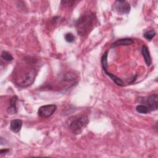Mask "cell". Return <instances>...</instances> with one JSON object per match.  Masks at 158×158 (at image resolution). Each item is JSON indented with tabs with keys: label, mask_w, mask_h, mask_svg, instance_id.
<instances>
[{
	"label": "cell",
	"mask_w": 158,
	"mask_h": 158,
	"mask_svg": "<svg viewBox=\"0 0 158 158\" xmlns=\"http://www.w3.org/2000/svg\"><path fill=\"white\" fill-rule=\"evenodd\" d=\"M97 23L96 15L92 12H86L82 15L76 22V28L78 33L85 36L94 28Z\"/></svg>",
	"instance_id": "2"
},
{
	"label": "cell",
	"mask_w": 158,
	"mask_h": 158,
	"mask_svg": "<svg viewBox=\"0 0 158 158\" xmlns=\"http://www.w3.org/2000/svg\"><path fill=\"white\" fill-rule=\"evenodd\" d=\"M156 35V33L154 30H149L144 32L143 34V36L146 39L150 41Z\"/></svg>",
	"instance_id": "15"
},
{
	"label": "cell",
	"mask_w": 158,
	"mask_h": 158,
	"mask_svg": "<svg viewBox=\"0 0 158 158\" xmlns=\"http://www.w3.org/2000/svg\"><path fill=\"white\" fill-rule=\"evenodd\" d=\"M17 96H14L11 98L9 102V106L7 109V112L9 114H15L17 113Z\"/></svg>",
	"instance_id": "8"
},
{
	"label": "cell",
	"mask_w": 158,
	"mask_h": 158,
	"mask_svg": "<svg viewBox=\"0 0 158 158\" xmlns=\"http://www.w3.org/2000/svg\"><path fill=\"white\" fill-rule=\"evenodd\" d=\"M141 52L144 57V60L148 66H149L151 64V57L149 54V51L146 46L143 45L141 47Z\"/></svg>",
	"instance_id": "10"
},
{
	"label": "cell",
	"mask_w": 158,
	"mask_h": 158,
	"mask_svg": "<svg viewBox=\"0 0 158 158\" xmlns=\"http://www.w3.org/2000/svg\"><path fill=\"white\" fill-rule=\"evenodd\" d=\"M136 110L138 112L140 113V114H148V112H150V110L149 109V108L145 106V105H138L136 106Z\"/></svg>",
	"instance_id": "12"
},
{
	"label": "cell",
	"mask_w": 158,
	"mask_h": 158,
	"mask_svg": "<svg viewBox=\"0 0 158 158\" xmlns=\"http://www.w3.org/2000/svg\"><path fill=\"white\" fill-rule=\"evenodd\" d=\"M65 40L68 43H72L75 40V36L71 33H67L65 35Z\"/></svg>",
	"instance_id": "16"
},
{
	"label": "cell",
	"mask_w": 158,
	"mask_h": 158,
	"mask_svg": "<svg viewBox=\"0 0 158 158\" xmlns=\"http://www.w3.org/2000/svg\"><path fill=\"white\" fill-rule=\"evenodd\" d=\"M104 71L105 73L107 75H108L117 85H118V86H123V81L120 78H119L118 77H117L115 75L110 73L109 72H108L107 70H104Z\"/></svg>",
	"instance_id": "11"
},
{
	"label": "cell",
	"mask_w": 158,
	"mask_h": 158,
	"mask_svg": "<svg viewBox=\"0 0 158 158\" xmlns=\"http://www.w3.org/2000/svg\"><path fill=\"white\" fill-rule=\"evenodd\" d=\"M1 56L2 59H4V60H6V61L9 62V61H12L13 60L12 56L10 53H9L8 52L5 51H2Z\"/></svg>",
	"instance_id": "14"
},
{
	"label": "cell",
	"mask_w": 158,
	"mask_h": 158,
	"mask_svg": "<svg viewBox=\"0 0 158 158\" xmlns=\"http://www.w3.org/2000/svg\"><path fill=\"white\" fill-rule=\"evenodd\" d=\"M157 94H152L147 97H141L138 99L139 102L146 106L150 110H156L157 109Z\"/></svg>",
	"instance_id": "4"
},
{
	"label": "cell",
	"mask_w": 158,
	"mask_h": 158,
	"mask_svg": "<svg viewBox=\"0 0 158 158\" xmlns=\"http://www.w3.org/2000/svg\"><path fill=\"white\" fill-rule=\"evenodd\" d=\"M13 81L14 83L20 88H26L30 86L35 81L37 70L34 67V63L25 60L14 68Z\"/></svg>",
	"instance_id": "1"
},
{
	"label": "cell",
	"mask_w": 158,
	"mask_h": 158,
	"mask_svg": "<svg viewBox=\"0 0 158 158\" xmlns=\"http://www.w3.org/2000/svg\"><path fill=\"white\" fill-rule=\"evenodd\" d=\"M114 10L120 14H127L130 11L131 7L128 2L126 1H115L114 3Z\"/></svg>",
	"instance_id": "5"
},
{
	"label": "cell",
	"mask_w": 158,
	"mask_h": 158,
	"mask_svg": "<svg viewBox=\"0 0 158 158\" xmlns=\"http://www.w3.org/2000/svg\"><path fill=\"white\" fill-rule=\"evenodd\" d=\"M134 43V41L133 39L130 38H120L115 41L114 43H113L110 46L111 48H114L117 46H128L131 45Z\"/></svg>",
	"instance_id": "7"
},
{
	"label": "cell",
	"mask_w": 158,
	"mask_h": 158,
	"mask_svg": "<svg viewBox=\"0 0 158 158\" xmlns=\"http://www.w3.org/2000/svg\"><path fill=\"white\" fill-rule=\"evenodd\" d=\"M22 127V121L20 119H14L10 122V128L14 133H18Z\"/></svg>",
	"instance_id": "9"
},
{
	"label": "cell",
	"mask_w": 158,
	"mask_h": 158,
	"mask_svg": "<svg viewBox=\"0 0 158 158\" xmlns=\"http://www.w3.org/2000/svg\"><path fill=\"white\" fill-rule=\"evenodd\" d=\"M9 151V150L7 149H1V151H0V154H6V153H7Z\"/></svg>",
	"instance_id": "17"
},
{
	"label": "cell",
	"mask_w": 158,
	"mask_h": 158,
	"mask_svg": "<svg viewBox=\"0 0 158 158\" xmlns=\"http://www.w3.org/2000/svg\"><path fill=\"white\" fill-rule=\"evenodd\" d=\"M57 107L54 104H48L41 106L38 110V114L42 118H49L56 111Z\"/></svg>",
	"instance_id": "6"
},
{
	"label": "cell",
	"mask_w": 158,
	"mask_h": 158,
	"mask_svg": "<svg viewBox=\"0 0 158 158\" xmlns=\"http://www.w3.org/2000/svg\"><path fill=\"white\" fill-rule=\"evenodd\" d=\"M89 123V118L85 115H77L70 117L67 120L69 129L75 135L80 134Z\"/></svg>",
	"instance_id": "3"
},
{
	"label": "cell",
	"mask_w": 158,
	"mask_h": 158,
	"mask_svg": "<svg viewBox=\"0 0 158 158\" xmlns=\"http://www.w3.org/2000/svg\"><path fill=\"white\" fill-rule=\"evenodd\" d=\"M107 54L108 51H106L101 57V64L103 70H107Z\"/></svg>",
	"instance_id": "13"
}]
</instances>
